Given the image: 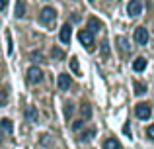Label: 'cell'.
<instances>
[{
	"label": "cell",
	"instance_id": "obj_17",
	"mask_svg": "<svg viewBox=\"0 0 154 149\" xmlns=\"http://www.w3.org/2000/svg\"><path fill=\"white\" fill-rule=\"evenodd\" d=\"M94 135H96V130H94V128H90V130L82 131V135H80V139H82V141L86 143V141H90V139L94 138Z\"/></svg>",
	"mask_w": 154,
	"mask_h": 149
},
{
	"label": "cell",
	"instance_id": "obj_30",
	"mask_svg": "<svg viewBox=\"0 0 154 149\" xmlns=\"http://www.w3.org/2000/svg\"><path fill=\"white\" fill-rule=\"evenodd\" d=\"M6 4H8V0H0V10H4V8H6Z\"/></svg>",
	"mask_w": 154,
	"mask_h": 149
},
{
	"label": "cell",
	"instance_id": "obj_10",
	"mask_svg": "<svg viewBox=\"0 0 154 149\" xmlns=\"http://www.w3.org/2000/svg\"><path fill=\"white\" fill-rule=\"evenodd\" d=\"M88 28H90L88 31L96 34V31H100V30H102V22H100V20L96 18V16H92V18H88Z\"/></svg>",
	"mask_w": 154,
	"mask_h": 149
},
{
	"label": "cell",
	"instance_id": "obj_14",
	"mask_svg": "<svg viewBox=\"0 0 154 149\" xmlns=\"http://www.w3.org/2000/svg\"><path fill=\"white\" fill-rule=\"evenodd\" d=\"M103 149H121V143L117 141L115 138H109L107 141L103 143Z\"/></svg>",
	"mask_w": 154,
	"mask_h": 149
},
{
	"label": "cell",
	"instance_id": "obj_32",
	"mask_svg": "<svg viewBox=\"0 0 154 149\" xmlns=\"http://www.w3.org/2000/svg\"><path fill=\"white\" fill-rule=\"evenodd\" d=\"M107 2H109V0H107Z\"/></svg>",
	"mask_w": 154,
	"mask_h": 149
},
{
	"label": "cell",
	"instance_id": "obj_28",
	"mask_svg": "<svg viewBox=\"0 0 154 149\" xmlns=\"http://www.w3.org/2000/svg\"><path fill=\"white\" fill-rule=\"evenodd\" d=\"M123 130H125V135H127V138H131V128H129V124H125Z\"/></svg>",
	"mask_w": 154,
	"mask_h": 149
},
{
	"label": "cell",
	"instance_id": "obj_22",
	"mask_svg": "<svg viewBox=\"0 0 154 149\" xmlns=\"http://www.w3.org/2000/svg\"><path fill=\"white\" fill-rule=\"evenodd\" d=\"M6 102H8V92L0 90V106H6Z\"/></svg>",
	"mask_w": 154,
	"mask_h": 149
},
{
	"label": "cell",
	"instance_id": "obj_23",
	"mask_svg": "<svg viewBox=\"0 0 154 149\" xmlns=\"http://www.w3.org/2000/svg\"><path fill=\"white\" fill-rule=\"evenodd\" d=\"M29 57L33 59V61H41V59H43V55H41V51H31V53H29Z\"/></svg>",
	"mask_w": 154,
	"mask_h": 149
},
{
	"label": "cell",
	"instance_id": "obj_16",
	"mask_svg": "<svg viewBox=\"0 0 154 149\" xmlns=\"http://www.w3.org/2000/svg\"><path fill=\"white\" fill-rule=\"evenodd\" d=\"M0 128H2L4 131H8V134H12V131H14V126H12V122H10L8 118L0 120Z\"/></svg>",
	"mask_w": 154,
	"mask_h": 149
},
{
	"label": "cell",
	"instance_id": "obj_3",
	"mask_svg": "<svg viewBox=\"0 0 154 149\" xmlns=\"http://www.w3.org/2000/svg\"><path fill=\"white\" fill-rule=\"evenodd\" d=\"M135 114H137V118H139V120H148V118H150V114H152L150 104H148V102H140V104H137Z\"/></svg>",
	"mask_w": 154,
	"mask_h": 149
},
{
	"label": "cell",
	"instance_id": "obj_31",
	"mask_svg": "<svg viewBox=\"0 0 154 149\" xmlns=\"http://www.w3.org/2000/svg\"><path fill=\"white\" fill-rule=\"evenodd\" d=\"M90 2H94V0H90Z\"/></svg>",
	"mask_w": 154,
	"mask_h": 149
},
{
	"label": "cell",
	"instance_id": "obj_4",
	"mask_svg": "<svg viewBox=\"0 0 154 149\" xmlns=\"http://www.w3.org/2000/svg\"><path fill=\"white\" fill-rule=\"evenodd\" d=\"M133 37H135V41L139 43V45H146V43H148V31H146V28H137Z\"/></svg>",
	"mask_w": 154,
	"mask_h": 149
},
{
	"label": "cell",
	"instance_id": "obj_27",
	"mask_svg": "<svg viewBox=\"0 0 154 149\" xmlns=\"http://www.w3.org/2000/svg\"><path fill=\"white\" fill-rule=\"evenodd\" d=\"M146 135H148V139H152V141H154V126H148L146 128Z\"/></svg>",
	"mask_w": 154,
	"mask_h": 149
},
{
	"label": "cell",
	"instance_id": "obj_11",
	"mask_svg": "<svg viewBox=\"0 0 154 149\" xmlns=\"http://www.w3.org/2000/svg\"><path fill=\"white\" fill-rule=\"evenodd\" d=\"M133 69H135L137 73L144 71V69H146V59H144V57H139V59H135V61H133Z\"/></svg>",
	"mask_w": 154,
	"mask_h": 149
},
{
	"label": "cell",
	"instance_id": "obj_15",
	"mask_svg": "<svg viewBox=\"0 0 154 149\" xmlns=\"http://www.w3.org/2000/svg\"><path fill=\"white\" fill-rule=\"evenodd\" d=\"M117 45H119L121 51H125V53H131V47H129V41L125 37H117Z\"/></svg>",
	"mask_w": 154,
	"mask_h": 149
},
{
	"label": "cell",
	"instance_id": "obj_19",
	"mask_svg": "<svg viewBox=\"0 0 154 149\" xmlns=\"http://www.w3.org/2000/svg\"><path fill=\"white\" fill-rule=\"evenodd\" d=\"M70 69L74 71L76 75H80V65H78V59L76 57H70Z\"/></svg>",
	"mask_w": 154,
	"mask_h": 149
},
{
	"label": "cell",
	"instance_id": "obj_21",
	"mask_svg": "<svg viewBox=\"0 0 154 149\" xmlns=\"http://www.w3.org/2000/svg\"><path fill=\"white\" fill-rule=\"evenodd\" d=\"M109 51H111V49H109V43H107V39H105V41H102V55H103V57H107Z\"/></svg>",
	"mask_w": 154,
	"mask_h": 149
},
{
	"label": "cell",
	"instance_id": "obj_2",
	"mask_svg": "<svg viewBox=\"0 0 154 149\" xmlns=\"http://www.w3.org/2000/svg\"><path fill=\"white\" fill-rule=\"evenodd\" d=\"M39 20H41V24H45V26H53L57 20V10L51 6H45L41 10V14H39Z\"/></svg>",
	"mask_w": 154,
	"mask_h": 149
},
{
	"label": "cell",
	"instance_id": "obj_26",
	"mask_svg": "<svg viewBox=\"0 0 154 149\" xmlns=\"http://www.w3.org/2000/svg\"><path fill=\"white\" fill-rule=\"evenodd\" d=\"M82 126H84V122H82V120H76V122L72 124V130H74V131H78V130H82Z\"/></svg>",
	"mask_w": 154,
	"mask_h": 149
},
{
	"label": "cell",
	"instance_id": "obj_6",
	"mask_svg": "<svg viewBox=\"0 0 154 149\" xmlns=\"http://www.w3.org/2000/svg\"><path fill=\"white\" fill-rule=\"evenodd\" d=\"M70 37H72V26L64 24L59 31V39H60V43H70Z\"/></svg>",
	"mask_w": 154,
	"mask_h": 149
},
{
	"label": "cell",
	"instance_id": "obj_5",
	"mask_svg": "<svg viewBox=\"0 0 154 149\" xmlns=\"http://www.w3.org/2000/svg\"><path fill=\"white\" fill-rule=\"evenodd\" d=\"M127 12H129L131 18H137V16L143 12V2H140V0H131L129 6H127Z\"/></svg>",
	"mask_w": 154,
	"mask_h": 149
},
{
	"label": "cell",
	"instance_id": "obj_9",
	"mask_svg": "<svg viewBox=\"0 0 154 149\" xmlns=\"http://www.w3.org/2000/svg\"><path fill=\"white\" fill-rule=\"evenodd\" d=\"M70 76L68 75H64V73H60L59 75V90H68L70 88Z\"/></svg>",
	"mask_w": 154,
	"mask_h": 149
},
{
	"label": "cell",
	"instance_id": "obj_18",
	"mask_svg": "<svg viewBox=\"0 0 154 149\" xmlns=\"http://www.w3.org/2000/svg\"><path fill=\"white\" fill-rule=\"evenodd\" d=\"M146 92V84L144 83H135V94H144Z\"/></svg>",
	"mask_w": 154,
	"mask_h": 149
},
{
	"label": "cell",
	"instance_id": "obj_7",
	"mask_svg": "<svg viewBox=\"0 0 154 149\" xmlns=\"http://www.w3.org/2000/svg\"><path fill=\"white\" fill-rule=\"evenodd\" d=\"M27 80H29V83H41L43 80V71L39 69V67H31V69L27 71Z\"/></svg>",
	"mask_w": 154,
	"mask_h": 149
},
{
	"label": "cell",
	"instance_id": "obj_13",
	"mask_svg": "<svg viewBox=\"0 0 154 149\" xmlns=\"http://www.w3.org/2000/svg\"><path fill=\"white\" fill-rule=\"evenodd\" d=\"M80 114H82V118H84V120L92 118V106H90L88 102H82V106H80Z\"/></svg>",
	"mask_w": 154,
	"mask_h": 149
},
{
	"label": "cell",
	"instance_id": "obj_12",
	"mask_svg": "<svg viewBox=\"0 0 154 149\" xmlns=\"http://www.w3.org/2000/svg\"><path fill=\"white\" fill-rule=\"evenodd\" d=\"M26 120L27 122H37V108L35 106H29L26 110Z\"/></svg>",
	"mask_w": 154,
	"mask_h": 149
},
{
	"label": "cell",
	"instance_id": "obj_1",
	"mask_svg": "<svg viewBox=\"0 0 154 149\" xmlns=\"http://www.w3.org/2000/svg\"><path fill=\"white\" fill-rule=\"evenodd\" d=\"M78 39H80V43H82L88 51L96 49V41H94V34H92V31H88V30L78 31Z\"/></svg>",
	"mask_w": 154,
	"mask_h": 149
},
{
	"label": "cell",
	"instance_id": "obj_25",
	"mask_svg": "<svg viewBox=\"0 0 154 149\" xmlns=\"http://www.w3.org/2000/svg\"><path fill=\"white\" fill-rule=\"evenodd\" d=\"M53 57H55V59H63V57H64V53L59 49V47H55V49H53Z\"/></svg>",
	"mask_w": 154,
	"mask_h": 149
},
{
	"label": "cell",
	"instance_id": "obj_20",
	"mask_svg": "<svg viewBox=\"0 0 154 149\" xmlns=\"http://www.w3.org/2000/svg\"><path fill=\"white\" fill-rule=\"evenodd\" d=\"M72 110H74V106H72V102H66L64 104V116H66V120L72 116Z\"/></svg>",
	"mask_w": 154,
	"mask_h": 149
},
{
	"label": "cell",
	"instance_id": "obj_24",
	"mask_svg": "<svg viewBox=\"0 0 154 149\" xmlns=\"http://www.w3.org/2000/svg\"><path fill=\"white\" fill-rule=\"evenodd\" d=\"M6 41H8V55H12V35H10V31H6Z\"/></svg>",
	"mask_w": 154,
	"mask_h": 149
},
{
	"label": "cell",
	"instance_id": "obj_8",
	"mask_svg": "<svg viewBox=\"0 0 154 149\" xmlns=\"http://www.w3.org/2000/svg\"><path fill=\"white\" fill-rule=\"evenodd\" d=\"M26 12H27V4L23 2V0H16V10H14L16 18H23Z\"/></svg>",
	"mask_w": 154,
	"mask_h": 149
},
{
	"label": "cell",
	"instance_id": "obj_29",
	"mask_svg": "<svg viewBox=\"0 0 154 149\" xmlns=\"http://www.w3.org/2000/svg\"><path fill=\"white\" fill-rule=\"evenodd\" d=\"M70 20H72V22H80V16H78V14H72Z\"/></svg>",
	"mask_w": 154,
	"mask_h": 149
}]
</instances>
